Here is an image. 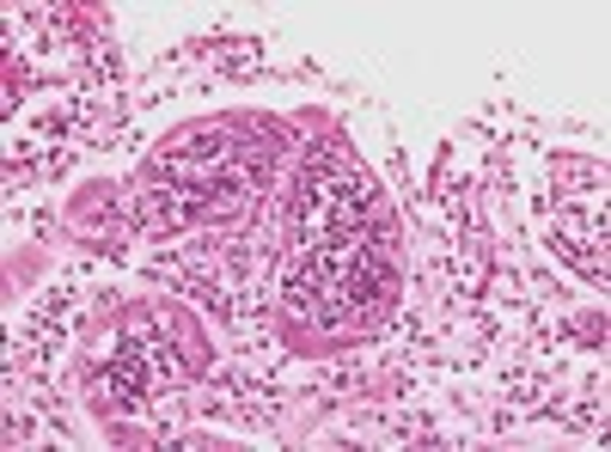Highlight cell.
<instances>
[{"label": "cell", "instance_id": "1", "mask_svg": "<svg viewBox=\"0 0 611 452\" xmlns=\"http://www.w3.org/2000/svg\"><path fill=\"white\" fill-rule=\"evenodd\" d=\"M68 220H74V233H80L86 245H117V239H122L117 190H110V184H86V190L68 202Z\"/></svg>", "mask_w": 611, "mask_h": 452}, {"label": "cell", "instance_id": "2", "mask_svg": "<svg viewBox=\"0 0 611 452\" xmlns=\"http://www.w3.org/2000/svg\"><path fill=\"white\" fill-rule=\"evenodd\" d=\"M575 324H581V330H575V337H581V343H605V312H587V318H575Z\"/></svg>", "mask_w": 611, "mask_h": 452}]
</instances>
